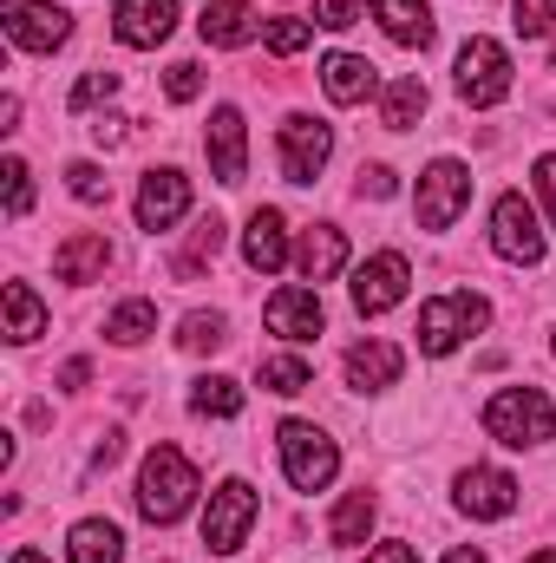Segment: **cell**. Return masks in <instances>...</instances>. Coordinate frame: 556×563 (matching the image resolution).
I'll return each instance as SVG.
<instances>
[{
	"label": "cell",
	"instance_id": "cell-19",
	"mask_svg": "<svg viewBox=\"0 0 556 563\" xmlns=\"http://www.w3.org/2000/svg\"><path fill=\"white\" fill-rule=\"evenodd\" d=\"M105 263H112V243L99 236V230H79V236H66L59 250H53V276L59 282H99L105 276Z\"/></svg>",
	"mask_w": 556,
	"mask_h": 563
},
{
	"label": "cell",
	"instance_id": "cell-8",
	"mask_svg": "<svg viewBox=\"0 0 556 563\" xmlns=\"http://www.w3.org/2000/svg\"><path fill=\"white\" fill-rule=\"evenodd\" d=\"M491 250L504 256V263H518V269H537L544 263V230H537V210H531V197L524 190H504L498 203H491Z\"/></svg>",
	"mask_w": 556,
	"mask_h": 563
},
{
	"label": "cell",
	"instance_id": "cell-21",
	"mask_svg": "<svg viewBox=\"0 0 556 563\" xmlns=\"http://www.w3.org/2000/svg\"><path fill=\"white\" fill-rule=\"evenodd\" d=\"M197 33H203L210 46H249V40L263 33V20H256L249 0H210L203 20H197Z\"/></svg>",
	"mask_w": 556,
	"mask_h": 563
},
{
	"label": "cell",
	"instance_id": "cell-16",
	"mask_svg": "<svg viewBox=\"0 0 556 563\" xmlns=\"http://www.w3.org/2000/svg\"><path fill=\"white\" fill-rule=\"evenodd\" d=\"M269 328H276L281 341H294V347H301V341H314V334L327 328L321 288H294V282L276 288V295H269Z\"/></svg>",
	"mask_w": 556,
	"mask_h": 563
},
{
	"label": "cell",
	"instance_id": "cell-34",
	"mask_svg": "<svg viewBox=\"0 0 556 563\" xmlns=\"http://www.w3.org/2000/svg\"><path fill=\"white\" fill-rule=\"evenodd\" d=\"M216 250H223V223H216V217H210V223H197V230H190V250H184V256H177V269H184V276H190V269H197V263H216Z\"/></svg>",
	"mask_w": 556,
	"mask_h": 563
},
{
	"label": "cell",
	"instance_id": "cell-33",
	"mask_svg": "<svg viewBox=\"0 0 556 563\" xmlns=\"http://www.w3.org/2000/svg\"><path fill=\"white\" fill-rule=\"evenodd\" d=\"M66 190H73L79 203H105V197H112V177H105L99 164H86V157H79V164L66 170Z\"/></svg>",
	"mask_w": 556,
	"mask_h": 563
},
{
	"label": "cell",
	"instance_id": "cell-13",
	"mask_svg": "<svg viewBox=\"0 0 556 563\" xmlns=\"http://www.w3.org/2000/svg\"><path fill=\"white\" fill-rule=\"evenodd\" d=\"M407 282H413L407 256H400V250H380L374 263L354 269V308H360V314H387V308L407 301Z\"/></svg>",
	"mask_w": 556,
	"mask_h": 563
},
{
	"label": "cell",
	"instance_id": "cell-1",
	"mask_svg": "<svg viewBox=\"0 0 556 563\" xmlns=\"http://www.w3.org/2000/svg\"><path fill=\"white\" fill-rule=\"evenodd\" d=\"M485 432L511 452H531V445H551L556 439V407L544 387H498L485 400Z\"/></svg>",
	"mask_w": 556,
	"mask_h": 563
},
{
	"label": "cell",
	"instance_id": "cell-43",
	"mask_svg": "<svg viewBox=\"0 0 556 563\" xmlns=\"http://www.w3.org/2000/svg\"><path fill=\"white\" fill-rule=\"evenodd\" d=\"M360 563H419V551H413V544H374Z\"/></svg>",
	"mask_w": 556,
	"mask_h": 563
},
{
	"label": "cell",
	"instance_id": "cell-46",
	"mask_svg": "<svg viewBox=\"0 0 556 563\" xmlns=\"http://www.w3.org/2000/svg\"><path fill=\"white\" fill-rule=\"evenodd\" d=\"M445 563H485V551H471V544H458V551H452Z\"/></svg>",
	"mask_w": 556,
	"mask_h": 563
},
{
	"label": "cell",
	"instance_id": "cell-12",
	"mask_svg": "<svg viewBox=\"0 0 556 563\" xmlns=\"http://www.w3.org/2000/svg\"><path fill=\"white\" fill-rule=\"evenodd\" d=\"M190 217V177L184 170H170V164H157V170H144L138 184V230H170V223H184Z\"/></svg>",
	"mask_w": 556,
	"mask_h": 563
},
{
	"label": "cell",
	"instance_id": "cell-2",
	"mask_svg": "<svg viewBox=\"0 0 556 563\" xmlns=\"http://www.w3.org/2000/svg\"><path fill=\"white\" fill-rule=\"evenodd\" d=\"M197 505V465L177 445H151L138 465V511L151 525H177Z\"/></svg>",
	"mask_w": 556,
	"mask_h": 563
},
{
	"label": "cell",
	"instance_id": "cell-9",
	"mask_svg": "<svg viewBox=\"0 0 556 563\" xmlns=\"http://www.w3.org/2000/svg\"><path fill=\"white\" fill-rule=\"evenodd\" d=\"M0 26L20 53H59L73 40V13L53 0H0Z\"/></svg>",
	"mask_w": 556,
	"mask_h": 563
},
{
	"label": "cell",
	"instance_id": "cell-5",
	"mask_svg": "<svg viewBox=\"0 0 556 563\" xmlns=\"http://www.w3.org/2000/svg\"><path fill=\"white\" fill-rule=\"evenodd\" d=\"M458 99L471 106V112H491V106H504L511 99V53L498 46V40H485V33H471L465 46H458Z\"/></svg>",
	"mask_w": 556,
	"mask_h": 563
},
{
	"label": "cell",
	"instance_id": "cell-42",
	"mask_svg": "<svg viewBox=\"0 0 556 563\" xmlns=\"http://www.w3.org/2000/svg\"><path fill=\"white\" fill-rule=\"evenodd\" d=\"M393 190H400V177H393L387 164H367V170H360V197H393Z\"/></svg>",
	"mask_w": 556,
	"mask_h": 563
},
{
	"label": "cell",
	"instance_id": "cell-11",
	"mask_svg": "<svg viewBox=\"0 0 556 563\" xmlns=\"http://www.w3.org/2000/svg\"><path fill=\"white\" fill-rule=\"evenodd\" d=\"M458 511L478 518V525L511 518V511H518V478L498 472V465H471V472H458Z\"/></svg>",
	"mask_w": 556,
	"mask_h": 563
},
{
	"label": "cell",
	"instance_id": "cell-18",
	"mask_svg": "<svg viewBox=\"0 0 556 563\" xmlns=\"http://www.w3.org/2000/svg\"><path fill=\"white\" fill-rule=\"evenodd\" d=\"M400 367H407V354H400L393 341H354V347H347V387H360V394L393 387Z\"/></svg>",
	"mask_w": 556,
	"mask_h": 563
},
{
	"label": "cell",
	"instance_id": "cell-39",
	"mask_svg": "<svg viewBox=\"0 0 556 563\" xmlns=\"http://www.w3.org/2000/svg\"><path fill=\"white\" fill-rule=\"evenodd\" d=\"M354 20H360V0H314V26L341 33V26H354Z\"/></svg>",
	"mask_w": 556,
	"mask_h": 563
},
{
	"label": "cell",
	"instance_id": "cell-38",
	"mask_svg": "<svg viewBox=\"0 0 556 563\" xmlns=\"http://www.w3.org/2000/svg\"><path fill=\"white\" fill-rule=\"evenodd\" d=\"M119 92V73H86L79 86H73V112H92L99 99H112Z\"/></svg>",
	"mask_w": 556,
	"mask_h": 563
},
{
	"label": "cell",
	"instance_id": "cell-24",
	"mask_svg": "<svg viewBox=\"0 0 556 563\" xmlns=\"http://www.w3.org/2000/svg\"><path fill=\"white\" fill-rule=\"evenodd\" d=\"M66 563H125V531L112 518H79L66 538Z\"/></svg>",
	"mask_w": 556,
	"mask_h": 563
},
{
	"label": "cell",
	"instance_id": "cell-29",
	"mask_svg": "<svg viewBox=\"0 0 556 563\" xmlns=\"http://www.w3.org/2000/svg\"><path fill=\"white\" fill-rule=\"evenodd\" d=\"M105 334H112L119 347H138V341L157 334V308H151V301H119V308L105 314Z\"/></svg>",
	"mask_w": 556,
	"mask_h": 563
},
{
	"label": "cell",
	"instance_id": "cell-30",
	"mask_svg": "<svg viewBox=\"0 0 556 563\" xmlns=\"http://www.w3.org/2000/svg\"><path fill=\"white\" fill-rule=\"evenodd\" d=\"M230 341V321L216 314V308H197V314H184V328H177V347L184 354H210V347H223Z\"/></svg>",
	"mask_w": 556,
	"mask_h": 563
},
{
	"label": "cell",
	"instance_id": "cell-40",
	"mask_svg": "<svg viewBox=\"0 0 556 563\" xmlns=\"http://www.w3.org/2000/svg\"><path fill=\"white\" fill-rule=\"evenodd\" d=\"M92 139H99L105 151H112V144H125V139H132V119H125V112H105V119H92Z\"/></svg>",
	"mask_w": 556,
	"mask_h": 563
},
{
	"label": "cell",
	"instance_id": "cell-47",
	"mask_svg": "<svg viewBox=\"0 0 556 563\" xmlns=\"http://www.w3.org/2000/svg\"><path fill=\"white\" fill-rule=\"evenodd\" d=\"M7 563H53V558H40V551H13Z\"/></svg>",
	"mask_w": 556,
	"mask_h": 563
},
{
	"label": "cell",
	"instance_id": "cell-15",
	"mask_svg": "<svg viewBox=\"0 0 556 563\" xmlns=\"http://www.w3.org/2000/svg\"><path fill=\"white\" fill-rule=\"evenodd\" d=\"M112 33L119 46H164L177 33V0H119L112 7Z\"/></svg>",
	"mask_w": 556,
	"mask_h": 563
},
{
	"label": "cell",
	"instance_id": "cell-17",
	"mask_svg": "<svg viewBox=\"0 0 556 563\" xmlns=\"http://www.w3.org/2000/svg\"><path fill=\"white\" fill-rule=\"evenodd\" d=\"M288 223H281V210H256L249 217V230H243V263L256 269V276H281L288 269Z\"/></svg>",
	"mask_w": 556,
	"mask_h": 563
},
{
	"label": "cell",
	"instance_id": "cell-10",
	"mask_svg": "<svg viewBox=\"0 0 556 563\" xmlns=\"http://www.w3.org/2000/svg\"><path fill=\"white\" fill-rule=\"evenodd\" d=\"M281 177L288 184H314L321 177V164L334 157V125H321V119H308V112H294V119H281Z\"/></svg>",
	"mask_w": 556,
	"mask_h": 563
},
{
	"label": "cell",
	"instance_id": "cell-37",
	"mask_svg": "<svg viewBox=\"0 0 556 563\" xmlns=\"http://www.w3.org/2000/svg\"><path fill=\"white\" fill-rule=\"evenodd\" d=\"M197 92H203V66H190V59H177V66L164 73V99H170V106H190Z\"/></svg>",
	"mask_w": 556,
	"mask_h": 563
},
{
	"label": "cell",
	"instance_id": "cell-7",
	"mask_svg": "<svg viewBox=\"0 0 556 563\" xmlns=\"http://www.w3.org/2000/svg\"><path fill=\"white\" fill-rule=\"evenodd\" d=\"M471 203V170L458 157H432L419 170V190H413V210H419V230H452Z\"/></svg>",
	"mask_w": 556,
	"mask_h": 563
},
{
	"label": "cell",
	"instance_id": "cell-23",
	"mask_svg": "<svg viewBox=\"0 0 556 563\" xmlns=\"http://www.w3.org/2000/svg\"><path fill=\"white\" fill-rule=\"evenodd\" d=\"M294 269L308 282H334L347 269V236H341L334 223H314V230L301 236V250H294Z\"/></svg>",
	"mask_w": 556,
	"mask_h": 563
},
{
	"label": "cell",
	"instance_id": "cell-14",
	"mask_svg": "<svg viewBox=\"0 0 556 563\" xmlns=\"http://www.w3.org/2000/svg\"><path fill=\"white\" fill-rule=\"evenodd\" d=\"M203 151H210L216 184H243V177H249V132H243V112H236V106H216V112H210Z\"/></svg>",
	"mask_w": 556,
	"mask_h": 563
},
{
	"label": "cell",
	"instance_id": "cell-4",
	"mask_svg": "<svg viewBox=\"0 0 556 563\" xmlns=\"http://www.w3.org/2000/svg\"><path fill=\"white\" fill-rule=\"evenodd\" d=\"M276 445H281V472H288L294 492H327V485H334V472H341V445H334L321 426L281 420Z\"/></svg>",
	"mask_w": 556,
	"mask_h": 563
},
{
	"label": "cell",
	"instance_id": "cell-49",
	"mask_svg": "<svg viewBox=\"0 0 556 563\" xmlns=\"http://www.w3.org/2000/svg\"><path fill=\"white\" fill-rule=\"evenodd\" d=\"M551 66H556V46H551Z\"/></svg>",
	"mask_w": 556,
	"mask_h": 563
},
{
	"label": "cell",
	"instance_id": "cell-20",
	"mask_svg": "<svg viewBox=\"0 0 556 563\" xmlns=\"http://www.w3.org/2000/svg\"><path fill=\"white\" fill-rule=\"evenodd\" d=\"M321 86H327L334 106H360V99L380 92V79H374V66H367L360 53H327V59H321Z\"/></svg>",
	"mask_w": 556,
	"mask_h": 563
},
{
	"label": "cell",
	"instance_id": "cell-44",
	"mask_svg": "<svg viewBox=\"0 0 556 563\" xmlns=\"http://www.w3.org/2000/svg\"><path fill=\"white\" fill-rule=\"evenodd\" d=\"M119 452H125V445H119V432H105V439H99V445H92V465H99V472H105V465H119Z\"/></svg>",
	"mask_w": 556,
	"mask_h": 563
},
{
	"label": "cell",
	"instance_id": "cell-31",
	"mask_svg": "<svg viewBox=\"0 0 556 563\" xmlns=\"http://www.w3.org/2000/svg\"><path fill=\"white\" fill-rule=\"evenodd\" d=\"M263 387H269V394H308V387H314V367H308L301 354H269V361H263Z\"/></svg>",
	"mask_w": 556,
	"mask_h": 563
},
{
	"label": "cell",
	"instance_id": "cell-41",
	"mask_svg": "<svg viewBox=\"0 0 556 563\" xmlns=\"http://www.w3.org/2000/svg\"><path fill=\"white\" fill-rule=\"evenodd\" d=\"M531 177H537V197H544V210H551V223H556V151L537 157V170H531Z\"/></svg>",
	"mask_w": 556,
	"mask_h": 563
},
{
	"label": "cell",
	"instance_id": "cell-26",
	"mask_svg": "<svg viewBox=\"0 0 556 563\" xmlns=\"http://www.w3.org/2000/svg\"><path fill=\"white\" fill-rule=\"evenodd\" d=\"M374 518H380L374 492H347V498L334 505V525H327V538H334L341 551H360V544L374 538Z\"/></svg>",
	"mask_w": 556,
	"mask_h": 563
},
{
	"label": "cell",
	"instance_id": "cell-6",
	"mask_svg": "<svg viewBox=\"0 0 556 563\" xmlns=\"http://www.w3.org/2000/svg\"><path fill=\"white\" fill-rule=\"evenodd\" d=\"M256 511H263L256 485H249V478H223V485L210 492V511H203V544H210L216 558H236V551L249 544Z\"/></svg>",
	"mask_w": 556,
	"mask_h": 563
},
{
	"label": "cell",
	"instance_id": "cell-45",
	"mask_svg": "<svg viewBox=\"0 0 556 563\" xmlns=\"http://www.w3.org/2000/svg\"><path fill=\"white\" fill-rule=\"evenodd\" d=\"M86 380H92V367H86V361H66V367H59V387H86Z\"/></svg>",
	"mask_w": 556,
	"mask_h": 563
},
{
	"label": "cell",
	"instance_id": "cell-3",
	"mask_svg": "<svg viewBox=\"0 0 556 563\" xmlns=\"http://www.w3.org/2000/svg\"><path fill=\"white\" fill-rule=\"evenodd\" d=\"M485 321H491V301H485L478 288H452V295H438V301L419 308V354L445 361V354H458L465 334H478Z\"/></svg>",
	"mask_w": 556,
	"mask_h": 563
},
{
	"label": "cell",
	"instance_id": "cell-32",
	"mask_svg": "<svg viewBox=\"0 0 556 563\" xmlns=\"http://www.w3.org/2000/svg\"><path fill=\"white\" fill-rule=\"evenodd\" d=\"M308 40H314V20H294V13H281V20H263V46H269V53H281V59H294Z\"/></svg>",
	"mask_w": 556,
	"mask_h": 563
},
{
	"label": "cell",
	"instance_id": "cell-48",
	"mask_svg": "<svg viewBox=\"0 0 556 563\" xmlns=\"http://www.w3.org/2000/svg\"><path fill=\"white\" fill-rule=\"evenodd\" d=\"M524 563H556V551H537V558H524Z\"/></svg>",
	"mask_w": 556,
	"mask_h": 563
},
{
	"label": "cell",
	"instance_id": "cell-35",
	"mask_svg": "<svg viewBox=\"0 0 556 563\" xmlns=\"http://www.w3.org/2000/svg\"><path fill=\"white\" fill-rule=\"evenodd\" d=\"M0 177H7V217H26V210H33V170H26L20 157H7Z\"/></svg>",
	"mask_w": 556,
	"mask_h": 563
},
{
	"label": "cell",
	"instance_id": "cell-28",
	"mask_svg": "<svg viewBox=\"0 0 556 563\" xmlns=\"http://www.w3.org/2000/svg\"><path fill=\"white\" fill-rule=\"evenodd\" d=\"M190 413H197V420H236V413H243V387H236L230 374H203V380L190 387Z\"/></svg>",
	"mask_w": 556,
	"mask_h": 563
},
{
	"label": "cell",
	"instance_id": "cell-27",
	"mask_svg": "<svg viewBox=\"0 0 556 563\" xmlns=\"http://www.w3.org/2000/svg\"><path fill=\"white\" fill-rule=\"evenodd\" d=\"M419 119H425V79H393L387 92H380V125L387 132H413Z\"/></svg>",
	"mask_w": 556,
	"mask_h": 563
},
{
	"label": "cell",
	"instance_id": "cell-36",
	"mask_svg": "<svg viewBox=\"0 0 556 563\" xmlns=\"http://www.w3.org/2000/svg\"><path fill=\"white\" fill-rule=\"evenodd\" d=\"M511 7H518V33H524V40L556 33V0H511Z\"/></svg>",
	"mask_w": 556,
	"mask_h": 563
},
{
	"label": "cell",
	"instance_id": "cell-25",
	"mask_svg": "<svg viewBox=\"0 0 556 563\" xmlns=\"http://www.w3.org/2000/svg\"><path fill=\"white\" fill-rule=\"evenodd\" d=\"M0 308H7V341H13V347H26V341L46 334V308H40V295H33L26 282H7V288H0Z\"/></svg>",
	"mask_w": 556,
	"mask_h": 563
},
{
	"label": "cell",
	"instance_id": "cell-22",
	"mask_svg": "<svg viewBox=\"0 0 556 563\" xmlns=\"http://www.w3.org/2000/svg\"><path fill=\"white\" fill-rule=\"evenodd\" d=\"M374 20L387 26V40H393V46H413V53H425V46H432V33H438L425 0H374Z\"/></svg>",
	"mask_w": 556,
	"mask_h": 563
},
{
	"label": "cell",
	"instance_id": "cell-50",
	"mask_svg": "<svg viewBox=\"0 0 556 563\" xmlns=\"http://www.w3.org/2000/svg\"><path fill=\"white\" fill-rule=\"evenodd\" d=\"M551 354H556V341H551Z\"/></svg>",
	"mask_w": 556,
	"mask_h": 563
}]
</instances>
